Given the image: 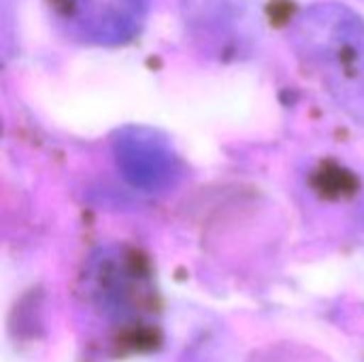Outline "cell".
<instances>
[{"mask_svg":"<svg viewBox=\"0 0 364 362\" xmlns=\"http://www.w3.org/2000/svg\"><path fill=\"white\" fill-rule=\"evenodd\" d=\"M296 49L341 96L364 102V19L343 4L305 9L292 30Z\"/></svg>","mask_w":364,"mask_h":362,"instance_id":"1","label":"cell"},{"mask_svg":"<svg viewBox=\"0 0 364 362\" xmlns=\"http://www.w3.org/2000/svg\"><path fill=\"white\" fill-rule=\"evenodd\" d=\"M66 11L85 36L115 43L139 30L145 0H70Z\"/></svg>","mask_w":364,"mask_h":362,"instance_id":"2","label":"cell"}]
</instances>
